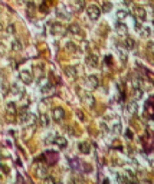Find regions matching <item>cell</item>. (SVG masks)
Segmentation results:
<instances>
[{
    "instance_id": "6da1fadb",
    "label": "cell",
    "mask_w": 154,
    "mask_h": 184,
    "mask_svg": "<svg viewBox=\"0 0 154 184\" xmlns=\"http://www.w3.org/2000/svg\"><path fill=\"white\" fill-rule=\"evenodd\" d=\"M101 7L98 6V4L95 3H91L88 4V7H87V16H88V19L89 20H98L99 19V16H101Z\"/></svg>"
},
{
    "instance_id": "7a4b0ae2",
    "label": "cell",
    "mask_w": 154,
    "mask_h": 184,
    "mask_svg": "<svg viewBox=\"0 0 154 184\" xmlns=\"http://www.w3.org/2000/svg\"><path fill=\"white\" fill-rule=\"evenodd\" d=\"M135 29H137V33L140 35V38L143 39H148L151 36V26H148V25H140V23H135Z\"/></svg>"
},
{
    "instance_id": "3957f363",
    "label": "cell",
    "mask_w": 154,
    "mask_h": 184,
    "mask_svg": "<svg viewBox=\"0 0 154 184\" xmlns=\"http://www.w3.org/2000/svg\"><path fill=\"white\" fill-rule=\"evenodd\" d=\"M132 13H134L135 19L138 20V22H143V20L147 19V12L143 6H140V4H135L134 7H132Z\"/></svg>"
},
{
    "instance_id": "277c9868",
    "label": "cell",
    "mask_w": 154,
    "mask_h": 184,
    "mask_svg": "<svg viewBox=\"0 0 154 184\" xmlns=\"http://www.w3.org/2000/svg\"><path fill=\"white\" fill-rule=\"evenodd\" d=\"M19 78L25 85H30V83L33 82V73L29 71V69H22L19 72Z\"/></svg>"
},
{
    "instance_id": "5b68a950",
    "label": "cell",
    "mask_w": 154,
    "mask_h": 184,
    "mask_svg": "<svg viewBox=\"0 0 154 184\" xmlns=\"http://www.w3.org/2000/svg\"><path fill=\"white\" fill-rule=\"evenodd\" d=\"M66 29L64 27V25H60V23H52L51 25V33L53 36H64Z\"/></svg>"
},
{
    "instance_id": "8992f818",
    "label": "cell",
    "mask_w": 154,
    "mask_h": 184,
    "mask_svg": "<svg viewBox=\"0 0 154 184\" xmlns=\"http://www.w3.org/2000/svg\"><path fill=\"white\" fill-rule=\"evenodd\" d=\"M56 16L62 20H69L71 19V10H68V7H65V6H58Z\"/></svg>"
},
{
    "instance_id": "52a82bcc",
    "label": "cell",
    "mask_w": 154,
    "mask_h": 184,
    "mask_svg": "<svg viewBox=\"0 0 154 184\" xmlns=\"http://www.w3.org/2000/svg\"><path fill=\"white\" fill-rule=\"evenodd\" d=\"M85 62H87V65L89 68H97L98 65H99V59H98V56L94 55V53H89L87 56V59H85Z\"/></svg>"
},
{
    "instance_id": "ba28073f",
    "label": "cell",
    "mask_w": 154,
    "mask_h": 184,
    "mask_svg": "<svg viewBox=\"0 0 154 184\" xmlns=\"http://www.w3.org/2000/svg\"><path fill=\"white\" fill-rule=\"evenodd\" d=\"M52 116H53V120L55 121H62L65 118V109L64 108H60V106H56V108H53L52 111Z\"/></svg>"
},
{
    "instance_id": "9c48e42d",
    "label": "cell",
    "mask_w": 154,
    "mask_h": 184,
    "mask_svg": "<svg viewBox=\"0 0 154 184\" xmlns=\"http://www.w3.org/2000/svg\"><path fill=\"white\" fill-rule=\"evenodd\" d=\"M39 88L43 94H49V92H52V85L46 81V79L41 78V82H39Z\"/></svg>"
},
{
    "instance_id": "30bf717a",
    "label": "cell",
    "mask_w": 154,
    "mask_h": 184,
    "mask_svg": "<svg viewBox=\"0 0 154 184\" xmlns=\"http://www.w3.org/2000/svg\"><path fill=\"white\" fill-rule=\"evenodd\" d=\"M115 32L117 33H120V35H125L128 32V26L125 25L123 20H117L115 23Z\"/></svg>"
},
{
    "instance_id": "8fae6325",
    "label": "cell",
    "mask_w": 154,
    "mask_h": 184,
    "mask_svg": "<svg viewBox=\"0 0 154 184\" xmlns=\"http://www.w3.org/2000/svg\"><path fill=\"white\" fill-rule=\"evenodd\" d=\"M123 176L125 177V180H127L130 184H137L138 183V178H137V176L132 173L131 170H125V173L123 174Z\"/></svg>"
},
{
    "instance_id": "7c38bea8",
    "label": "cell",
    "mask_w": 154,
    "mask_h": 184,
    "mask_svg": "<svg viewBox=\"0 0 154 184\" xmlns=\"http://www.w3.org/2000/svg\"><path fill=\"white\" fill-rule=\"evenodd\" d=\"M87 85L91 88V89H95V88H98V85H99V79H98V76L89 75L87 78Z\"/></svg>"
},
{
    "instance_id": "4fadbf2b",
    "label": "cell",
    "mask_w": 154,
    "mask_h": 184,
    "mask_svg": "<svg viewBox=\"0 0 154 184\" xmlns=\"http://www.w3.org/2000/svg\"><path fill=\"white\" fill-rule=\"evenodd\" d=\"M78 150L82 153V154H89L91 153V144L88 141H82V143L78 144Z\"/></svg>"
},
{
    "instance_id": "5bb4252c",
    "label": "cell",
    "mask_w": 154,
    "mask_h": 184,
    "mask_svg": "<svg viewBox=\"0 0 154 184\" xmlns=\"http://www.w3.org/2000/svg\"><path fill=\"white\" fill-rule=\"evenodd\" d=\"M84 104L89 106V108H92L95 105V97L92 94H85L84 95Z\"/></svg>"
},
{
    "instance_id": "9a60e30c",
    "label": "cell",
    "mask_w": 154,
    "mask_h": 184,
    "mask_svg": "<svg viewBox=\"0 0 154 184\" xmlns=\"http://www.w3.org/2000/svg\"><path fill=\"white\" fill-rule=\"evenodd\" d=\"M69 32L72 33V36H78V38H81V36H82V29H81L78 25H75V23L69 26Z\"/></svg>"
},
{
    "instance_id": "2e32d148",
    "label": "cell",
    "mask_w": 154,
    "mask_h": 184,
    "mask_svg": "<svg viewBox=\"0 0 154 184\" xmlns=\"http://www.w3.org/2000/svg\"><path fill=\"white\" fill-rule=\"evenodd\" d=\"M16 112H17V108H16L15 102H9L7 105H6V114L9 116H15Z\"/></svg>"
},
{
    "instance_id": "e0dca14e",
    "label": "cell",
    "mask_w": 154,
    "mask_h": 184,
    "mask_svg": "<svg viewBox=\"0 0 154 184\" xmlns=\"http://www.w3.org/2000/svg\"><path fill=\"white\" fill-rule=\"evenodd\" d=\"M10 48H12V50H15V52H20V50L23 49V45L19 39H13L12 43H10Z\"/></svg>"
},
{
    "instance_id": "ac0fdd59",
    "label": "cell",
    "mask_w": 154,
    "mask_h": 184,
    "mask_svg": "<svg viewBox=\"0 0 154 184\" xmlns=\"http://www.w3.org/2000/svg\"><path fill=\"white\" fill-rule=\"evenodd\" d=\"M115 17L117 20H124L128 17V10L127 9H118V10L115 12Z\"/></svg>"
},
{
    "instance_id": "d6986e66",
    "label": "cell",
    "mask_w": 154,
    "mask_h": 184,
    "mask_svg": "<svg viewBox=\"0 0 154 184\" xmlns=\"http://www.w3.org/2000/svg\"><path fill=\"white\" fill-rule=\"evenodd\" d=\"M65 73H66L68 78H74V79H75L76 76H78V72H76L75 66H66V68H65Z\"/></svg>"
},
{
    "instance_id": "ffe728a7",
    "label": "cell",
    "mask_w": 154,
    "mask_h": 184,
    "mask_svg": "<svg viewBox=\"0 0 154 184\" xmlns=\"http://www.w3.org/2000/svg\"><path fill=\"white\" fill-rule=\"evenodd\" d=\"M35 174H36L38 177H42V178H45L46 174H48V171H46L45 167H42L41 164H38L36 167H35Z\"/></svg>"
},
{
    "instance_id": "44dd1931",
    "label": "cell",
    "mask_w": 154,
    "mask_h": 184,
    "mask_svg": "<svg viewBox=\"0 0 154 184\" xmlns=\"http://www.w3.org/2000/svg\"><path fill=\"white\" fill-rule=\"evenodd\" d=\"M53 143L56 144L59 148H66L68 143H66V139L64 138V137H55V139H53Z\"/></svg>"
},
{
    "instance_id": "7402d4cb",
    "label": "cell",
    "mask_w": 154,
    "mask_h": 184,
    "mask_svg": "<svg viewBox=\"0 0 154 184\" xmlns=\"http://www.w3.org/2000/svg\"><path fill=\"white\" fill-rule=\"evenodd\" d=\"M65 49H66V52H69V53H76L78 52V46H76L74 42H66Z\"/></svg>"
},
{
    "instance_id": "603a6c76",
    "label": "cell",
    "mask_w": 154,
    "mask_h": 184,
    "mask_svg": "<svg viewBox=\"0 0 154 184\" xmlns=\"http://www.w3.org/2000/svg\"><path fill=\"white\" fill-rule=\"evenodd\" d=\"M124 45H125V48H127L128 50H132V49L135 48V40L132 38H130V36H127V38H125Z\"/></svg>"
},
{
    "instance_id": "cb8c5ba5",
    "label": "cell",
    "mask_w": 154,
    "mask_h": 184,
    "mask_svg": "<svg viewBox=\"0 0 154 184\" xmlns=\"http://www.w3.org/2000/svg\"><path fill=\"white\" fill-rule=\"evenodd\" d=\"M137 109H138V105H137L135 102H131V104H128V105H127V111L131 114V115H135Z\"/></svg>"
},
{
    "instance_id": "d4e9b609",
    "label": "cell",
    "mask_w": 154,
    "mask_h": 184,
    "mask_svg": "<svg viewBox=\"0 0 154 184\" xmlns=\"http://www.w3.org/2000/svg\"><path fill=\"white\" fill-rule=\"evenodd\" d=\"M30 114H27V112H25V108H23V111H22V114H20V122L22 124H25V122H29V120H30Z\"/></svg>"
},
{
    "instance_id": "484cf974",
    "label": "cell",
    "mask_w": 154,
    "mask_h": 184,
    "mask_svg": "<svg viewBox=\"0 0 154 184\" xmlns=\"http://www.w3.org/2000/svg\"><path fill=\"white\" fill-rule=\"evenodd\" d=\"M41 124L43 125L45 128H48L49 124H51V121H49V116L46 115V114H42V115H41Z\"/></svg>"
},
{
    "instance_id": "4316f807",
    "label": "cell",
    "mask_w": 154,
    "mask_h": 184,
    "mask_svg": "<svg viewBox=\"0 0 154 184\" xmlns=\"http://www.w3.org/2000/svg\"><path fill=\"white\" fill-rule=\"evenodd\" d=\"M12 92H13V95H20V94H23V89L22 88L19 87V85H17V83H13V85H12Z\"/></svg>"
},
{
    "instance_id": "83f0119b",
    "label": "cell",
    "mask_w": 154,
    "mask_h": 184,
    "mask_svg": "<svg viewBox=\"0 0 154 184\" xmlns=\"http://www.w3.org/2000/svg\"><path fill=\"white\" fill-rule=\"evenodd\" d=\"M35 69H36V73L39 75V78H43V65L42 64L35 65Z\"/></svg>"
},
{
    "instance_id": "f1b7e54d",
    "label": "cell",
    "mask_w": 154,
    "mask_h": 184,
    "mask_svg": "<svg viewBox=\"0 0 154 184\" xmlns=\"http://www.w3.org/2000/svg\"><path fill=\"white\" fill-rule=\"evenodd\" d=\"M143 95H144V92L140 88H135V91H134V98L137 99V101H140L141 98H143Z\"/></svg>"
},
{
    "instance_id": "f546056e",
    "label": "cell",
    "mask_w": 154,
    "mask_h": 184,
    "mask_svg": "<svg viewBox=\"0 0 154 184\" xmlns=\"http://www.w3.org/2000/svg\"><path fill=\"white\" fill-rule=\"evenodd\" d=\"M71 3H72V6H74V9H75V10H79V9H82V6H84L81 0H72Z\"/></svg>"
},
{
    "instance_id": "4dcf8cb0",
    "label": "cell",
    "mask_w": 154,
    "mask_h": 184,
    "mask_svg": "<svg viewBox=\"0 0 154 184\" xmlns=\"http://www.w3.org/2000/svg\"><path fill=\"white\" fill-rule=\"evenodd\" d=\"M117 181H118V184H130L123 174H117Z\"/></svg>"
},
{
    "instance_id": "1f68e13d",
    "label": "cell",
    "mask_w": 154,
    "mask_h": 184,
    "mask_svg": "<svg viewBox=\"0 0 154 184\" xmlns=\"http://www.w3.org/2000/svg\"><path fill=\"white\" fill-rule=\"evenodd\" d=\"M117 53H118V56L121 58V60H123V62H127V53H125L124 50L118 49V50H117Z\"/></svg>"
},
{
    "instance_id": "d6a6232c",
    "label": "cell",
    "mask_w": 154,
    "mask_h": 184,
    "mask_svg": "<svg viewBox=\"0 0 154 184\" xmlns=\"http://www.w3.org/2000/svg\"><path fill=\"white\" fill-rule=\"evenodd\" d=\"M113 132H114V134H120V132H121V125L120 124H114Z\"/></svg>"
},
{
    "instance_id": "836d02e7",
    "label": "cell",
    "mask_w": 154,
    "mask_h": 184,
    "mask_svg": "<svg viewBox=\"0 0 154 184\" xmlns=\"http://www.w3.org/2000/svg\"><path fill=\"white\" fill-rule=\"evenodd\" d=\"M43 184H55V180H53L52 177H45V180H43Z\"/></svg>"
},
{
    "instance_id": "e575fe53",
    "label": "cell",
    "mask_w": 154,
    "mask_h": 184,
    "mask_svg": "<svg viewBox=\"0 0 154 184\" xmlns=\"http://www.w3.org/2000/svg\"><path fill=\"white\" fill-rule=\"evenodd\" d=\"M111 7H113V4L111 3H105L104 4V12H109L111 10Z\"/></svg>"
},
{
    "instance_id": "d590c367",
    "label": "cell",
    "mask_w": 154,
    "mask_h": 184,
    "mask_svg": "<svg viewBox=\"0 0 154 184\" xmlns=\"http://www.w3.org/2000/svg\"><path fill=\"white\" fill-rule=\"evenodd\" d=\"M7 32H9V33H15V26H13V25H9V26H7Z\"/></svg>"
},
{
    "instance_id": "8d00e7d4",
    "label": "cell",
    "mask_w": 154,
    "mask_h": 184,
    "mask_svg": "<svg viewBox=\"0 0 154 184\" xmlns=\"http://www.w3.org/2000/svg\"><path fill=\"white\" fill-rule=\"evenodd\" d=\"M16 3L19 4V6H25L27 3V0H16Z\"/></svg>"
},
{
    "instance_id": "74e56055",
    "label": "cell",
    "mask_w": 154,
    "mask_h": 184,
    "mask_svg": "<svg viewBox=\"0 0 154 184\" xmlns=\"http://www.w3.org/2000/svg\"><path fill=\"white\" fill-rule=\"evenodd\" d=\"M125 134H127V137H128V138H132V132L130 131V130H128V131L125 132Z\"/></svg>"
},
{
    "instance_id": "f35d334b",
    "label": "cell",
    "mask_w": 154,
    "mask_h": 184,
    "mask_svg": "<svg viewBox=\"0 0 154 184\" xmlns=\"http://www.w3.org/2000/svg\"><path fill=\"white\" fill-rule=\"evenodd\" d=\"M104 184H109V183H108V180H105V181H104Z\"/></svg>"
},
{
    "instance_id": "ab89813d",
    "label": "cell",
    "mask_w": 154,
    "mask_h": 184,
    "mask_svg": "<svg viewBox=\"0 0 154 184\" xmlns=\"http://www.w3.org/2000/svg\"><path fill=\"white\" fill-rule=\"evenodd\" d=\"M0 30H2V26H0Z\"/></svg>"
}]
</instances>
